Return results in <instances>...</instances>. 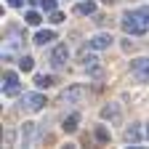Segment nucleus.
<instances>
[{
    "label": "nucleus",
    "instance_id": "nucleus-1",
    "mask_svg": "<svg viewBox=\"0 0 149 149\" xmlns=\"http://www.w3.org/2000/svg\"><path fill=\"white\" fill-rule=\"evenodd\" d=\"M120 27L125 35H146L149 32V6L146 8H136V11H128L120 19Z\"/></svg>",
    "mask_w": 149,
    "mask_h": 149
},
{
    "label": "nucleus",
    "instance_id": "nucleus-2",
    "mask_svg": "<svg viewBox=\"0 0 149 149\" xmlns=\"http://www.w3.org/2000/svg\"><path fill=\"white\" fill-rule=\"evenodd\" d=\"M22 53H24V37L16 27H11L8 35L3 37V61H19Z\"/></svg>",
    "mask_w": 149,
    "mask_h": 149
},
{
    "label": "nucleus",
    "instance_id": "nucleus-3",
    "mask_svg": "<svg viewBox=\"0 0 149 149\" xmlns=\"http://www.w3.org/2000/svg\"><path fill=\"white\" fill-rule=\"evenodd\" d=\"M43 107H45V96H40V93H24L22 101H19L22 112H40Z\"/></svg>",
    "mask_w": 149,
    "mask_h": 149
},
{
    "label": "nucleus",
    "instance_id": "nucleus-4",
    "mask_svg": "<svg viewBox=\"0 0 149 149\" xmlns=\"http://www.w3.org/2000/svg\"><path fill=\"white\" fill-rule=\"evenodd\" d=\"M130 74L136 83H149V56L146 59H136L130 64Z\"/></svg>",
    "mask_w": 149,
    "mask_h": 149
},
{
    "label": "nucleus",
    "instance_id": "nucleus-5",
    "mask_svg": "<svg viewBox=\"0 0 149 149\" xmlns=\"http://www.w3.org/2000/svg\"><path fill=\"white\" fill-rule=\"evenodd\" d=\"M88 96V91L83 85H69L67 91H61V104H80Z\"/></svg>",
    "mask_w": 149,
    "mask_h": 149
},
{
    "label": "nucleus",
    "instance_id": "nucleus-6",
    "mask_svg": "<svg viewBox=\"0 0 149 149\" xmlns=\"http://www.w3.org/2000/svg\"><path fill=\"white\" fill-rule=\"evenodd\" d=\"M22 139H24V146L40 144V130H37L35 123H24V128H22Z\"/></svg>",
    "mask_w": 149,
    "mask_h": 149
},
{
    "label": "nucleus",
    "instance_id": "nucleus-7",
    "mask_svg": "<svg viewBox=\"0 0 149 149\" xmlns=\"http://www.w3.org/2000/svg\"><path fill=\"white\" fill-rule=\"evenodd\" d=\"M112 43H115V37H112L109 32H99V35H93L91 40H88V48H93V51H104V48H109Z\"/></svg>",
    "mask_w": 149,
    "mask_h": 149
},
{
    "label": "nucleus",
    "instance_id": "nucleus-8",
    "mask_svg": "<svg viewBox=\"0 0 149 149\" xmlns=\"http://www.w3.org/2000/svg\"><path fill=\"white\" fill-rule=\"evenodd\" d=\"M67 59H69V48H67V45H56L53 53H51L53 69H64V67H67Z\"/></svg>",
    "mask_w": 149,
    "mask_h": 149
},
{
    "label": "nucleus",
    "instance_id": "nucleus-9",
    "mask_svg": "<svg viewBox=\"0 0 149 149\" xmlns=\"http://www.w3.org/2000/svg\"><path fill=\"white\" fill-rule=\"evenodd\" d=\"M3 91H6V96H16L19 93V74L16 72H3Z\"/></svg>",
    "mask_w": 149,
    "mask_h": 149
},
{
    "label": "nucleus",
    "instance_id": "nucleus-10",
    "mask_svg": "<svg viewBox=\"0 0 149 149\" xmlns=\"http://www.w3.org/2000/svg\"><path fill=\"white\" fill-rule=\"evenodd\" d=\"M123 139H125L128 144H141V128H139V125H130V128H125Z\"/></svg>",
    "mask_w": 149,
    "mask_h": 149
},
{
    "label": "nucleus",
    "instance_id": "nucleus-11",
    "mask_svg": "<svg viewBox=\"0 0 149 149\" xmlns=\"http://www.w3.org/2000/svg\"><path fill=\"white\" fill-rule=\"evenodd\" d=\"M101 117H104V120H112V123H117V120H120V109H117V104L104 107V109H101Z\"/></svg>",
    "mask_w": 149,
    "mask_h": 149
},
{
    "label": "nucleus",
    "instance_id": "nucleus-12",
    "mask_svg": "<svg viewBox=\"0 0 149 149\" xmlns=\"http://www.w3.org/2000/svg\"><path fill=\"white\" fill-rule=\"evenodd\" d=\"M53 37H56V35H53L51 29H40V32L35 35V45H45V43H51V40H53Z\"/></svg>",
    "mask_w": 149,
    "mask_h": 149
},
{
    "label": "nucleus",
    "instance_id": "nucleus-13",
    "mask_svg": "<svg viewBox=\"0 0 149 149\" xmlns=\"http://www.w3.org/2000/svg\"><path fill=\"white\" fill-rule=\"evenodd\" d=\"M77 123H80V115H69L67 120H64V133H74V130H77Z\"/></svg>",
    "mask_w": 149,
    "mask_h": 149
},
{
    "label": "nucleus",
    "instance_id": "nucleus-14",
    "mask_svg": "<svg viewBox=\"0 0 149 149\" xmlns=\"http://www.w3.org/2000/svg\"><path fill=\"white\" fill-rule=\"evenodd\" d=\"M19 69H22V72H32L35 69V59H32V56H19Z\"/></svg>",
    "mask_w": 149,
    "mask_h": 149
},
{
    "label": "nucleus",
    "instance_id": "nucleus-15",
    "mask_svg": "<svg viewBox=\"0 0 149 149\" xmlns=\"http://www.w3.org/2000/svg\"><path fill=\"white\" fill-rule=\"evenodd\" d=\"M53 83H56V80L51 77V74H35V85H37V88H51Z\"/></svg>",
    "mask_w": 149,
    "mask_h": 149
},
{
    "label": "nucleus",
    "instance_id": "nucleus-16",
    "mask_svg": "<svg viewBox=\"0 0 149 149\" xmlns=\"http://www.w3.org/2000/svg\"><path fill=\"white\" fill-rule=\"evenodd\" d=\"M77 13H83V16H91V13H96V3H91V0H85V3H80L77 8H74Z\"/></svg>",
    "mask_w": 149,
    "mask_h": 149
},
{
    "label": "nucleus",
    "instance_id": "nucleus-17",
    "mask_svg": "<svg viewBox=\"0 0 149 149\" xmlns=\"http://www.w3.org/2000/svg\"><path fill=\"white\" fill-rule=\"evenodd\" d=\"M80 59H83V67H85V69H93V67L99 64V59H96L93 53H88V51H83V56H80Z\"/></svg>",
    "mask_w": 149,
    "mask_h": 149
},
{
    "label": "nucleus",
    "instance_id": "nucleus-18",
    "mask_svg": "<svg viewBox=\"0 0 149 149\" xmlns=\"http://www.w3.org/2000/svg\"><path fill=\"white\" fill-rule=\"evenodd\" d=\"M24 19H27V24H29V27H37V24L43 22V16L37 13V11H27V16H24Z\"/></svg>",
    "mask_w": 149,
    "mask_h": 149
},
{
    "label": "nucleus",
    "instance_id": "nucleus-19",
    "mask_svg": "<svg viewBox=\"0 0 149 149\" xmlns=\"http://www.w3.org/2000/svg\"><path fill=\"white\" fill-rule=\"evenodd\" d=\"M40 8H43L45 13H53V11H56V0H40Z\"/></svg>",
    "mask_w": 149,
    "mask_h": 149
},
{
    "label": "nucleus",
    "instance_id": "nucleus-20",
    "mask_svg": "<svg viewBox=\"0 0 149 149\" xmlns=\"http://www.w3.org/2000/svg\"><path fill=\"white\" fill-rule=\"evenodd\" d=\"M51 22H53V24H61V22H64V13H61V11H53V13H51Z\"/></svg>",
    "mask_w": 149,
    "mask_h": 149
},
{
    "label": "nucleus",
    "instance_id": "nucleus-21",
    "mask_svg": "<svg viewBox=\"0 0 149 149\" xmlns=\"http://www.w3.org/2000/svg\"><path fill=\"white\" fill-rule=\"evenodd\" d=\"M96 136H99L101 141H107V139H109V133H107V130H104V128H99V130H96Z\"/></svg>",
    "mask_w": 149,
    "mask_h": 149
},
{
    "label": "nucleus",
    "instance_id": "nucleus-22",
    "mask_svg": "<svg viewBox=\"0 0 149 149\" xmlns=\"http://www.w3.org/2000/svg\"><path fill=\"white\" fill-rule=\"evenodd\" d=\"M8 6H11V8H22L24 0H8Z\"/></svg>",
    "mask_w": 149,
    "mask_h": 149
},
{
    "label": "nucleus",
    "instance_id": "nucleus-23",
    "mask_svg": "<svg viewBox=\"0 0 149 149\" xmlns=\"http://www.w3.org/2000/svg\"><path fill=\"white\" fill-rule=\"evenodd\" d=\"M29 6L35 8V6H40V0H29Z\"/></svg>",
    "mask_w": 149,
    "mask_h": 149
},
{
    "label": "nucleus",
    "instance_id": "nucleus-24",
    "mask_svg": "<svg viewBox=\"0 0 149 149\" xmlns=\"http://www.w3.org/2000/svg\"><path fill=\"white\" fill-rule=\"evenodd\" d=\"M146 136H149V130H146Z\"/></svg>",
    "mask_w": 149,
    "mask_h": 149
}]
</instances>
